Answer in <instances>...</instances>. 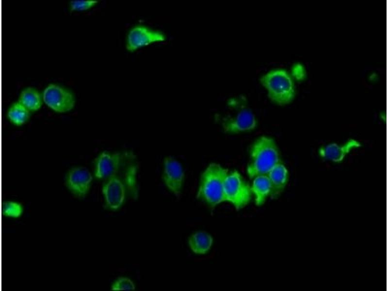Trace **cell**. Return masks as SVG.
Segmentation results:
<instances>
[{"instance_id":"6da1fadb","label":"cell","mask_w":388,"mask_h":291,"mask_svg":"<svg viewBox=\"0 0 388 291\" xmlns=\"http://www.w3.org/2000/svg\"><path fill=\"white\" fill-rule=\"evenodd\" d=\"M227 171L220 164L211 163L201 174L196 197L211 209L226 201L224 183Z\"/></svg>"},{"instance_id":"7a4b0ae2","label":"cell","mask_w":388,"mask_h":291,"mask_svg":"<svg viewBox=\"0 0 388 291\" xmlns=\"http://www.w3.org/2000/svg\"><path fill=\"white\" fill-rule=\"evenodd\" d=\"M278 149L274 140L267 136L258 138L252 145L247 173L250 178L259 175H267L279 163Z\"/></svg>"},{"instance_id":"3957f363","label":"cell","mask_w":388,"mask_h":291,"mask_svg":"<svg viewBox=\"0 0 388 291\" xmlns=\"http://www.w3.org/2000/svg\"><path fill=\"white\" fill-rule=\"evenodd\" d=\"M137 168L136 158L129 151L102 152L95 161V175L99 179L125 174Z\"/></svg>"},{"instance_id":"277c9868","label":"cell","mask_w":388,"mask_h":291,"mask_svg":"<svg viewBox=\"0 0 388 291\" xmlns=\"http://www.w3.org/2000/svg\"><path fill=\"white\" fill-rule=\"evenodd\" d=\"M262 84L268 91L269 98L275 103L284 105L291 102L295 95L293 81L285 70H272L260 79Z\"/></svg>"},{"instance_id":"5b68a950","label":"cell","mask_w":388,"mask_h":291,"mask_svg":"<svg viewBox=\"0 0 388 291\" xmlns=\"http://www.w3.org/2000/svg\"><path fill=\"white\" fill-rule=\"evenodd\" d=\"M136 175H113L107 178L102 187V193L107 206L111 209H119L124 202L126 188L136 193Z\"/></svg>"},{"instance_id":"8992f818","label":"cell","mask_w":388,"mask_h":291,"mask_svg":"<svg viewBox=\"0 0 388 291\" xmlns=\"http://www.w3.org/2000/svg\"><path fill=\"white\" fill-rule=\"evenodd\" d=\"M226 201L231 203L237 210L244 207L250 201L251 189L236 171L228 174L224 183Z\"/></svg>"},{"instance_id":"52a82bcc","label":"cell","mask_w":388,"mask_h":291,"mask_svg":"<svg viewBox=\"0 0 388 291\" xmlns=\"http://www.w3.org/2000/svg\"><path fill=\"white\" fill-rule=\"evenodd\" d=\"M43 100L49 107L59 113L70 111L75 103L73 95L66 89L56 84H49L46 88Z\"/></svg>"},{"instance_id":"ba28073f","label":"cell","mask_w":388,"mask_h":291,"mask_svg":"<svg viewBox=\"0 0 388 291\" xmlns=\"http://www.w3.org/2000/svg\"><path fill=\"white\" fill-rule=\"evenodd\" d=\"M162 178L167 188L176 196L180 195L185 174L181 164L172 156L163 159Z\"/></svg>"},{"instance_id":"9c48e42d","label":"cell","mask_w":388,"mask_h":291,"mask_svg":"<svg viewBox=\"0 0 388 291\" xmlns=\"http://www.w3.org/2000/svg\"><path fill=\"white\" fill-rule=\"evenodd\" d=\"M165 39V36L160 32L137 25L132 28L128 34L126 48L129 51H133L152 43L163 41Z\"/></svg>"},{"instance_id":"30bf717a","label":"cell","mask_w":388,"mask_h":291,"mask_svg":"<svg viewBox=\"0 0 388 291\" xmlns=\"http://www.w3.org/2000/svg\"><path fill=\"white\" fill-rule=\"evenodd\" d=\"M93 178L90 171L84 167L70 169L66 177V185L71 192L79 198H83L88 193Z\"/></svg>"},{"instance_id":"8fae6325","label":"cell","mask_w":388,"mask_h":291,"mask_svg":"<svg viewBox=\"0 0 388 291\" xmlns=\"http://www.w3.org/2000/svg\"><path fill=\"white\" fill-rule=\"evenodd\" d=\"M257 126V121L253 113L247 109H243L230 118H225L223 122L224 130L228 133H238L250 130Z\"/></svg>"},{"instance_id":"7c38bea8","label":"cell","mask_w":388,"mask_h":291,"mask_svg":"<svg viewBox=\"0 0 388 291\" xmlns=\"http://www.w3.org/2000/svg\"><path fill=\"white\" fill-rule=\"evenodd\" d=\"M360 146V143L356 140L350 139L342 145L328 144L320 148L319 153L322 157L338 162L342 161L352 149Z\"/></svg>"},{"instance_id":"4fadbf2b","label":"cell","mask_w":388,"mask_h":291,"mask_svg":"<svg viewBox=\"0 0 388 291\" xmlns=\"http://www.w3.org/2000/svg\"><path fill=\"white\" fill-rule=\"evenodd\" d=\"M267 175L271 185V196L275 198L282 192L287 183V169L279 162L272 168Z\"/></svg>"},{"instance_id":"5bb4252c","label":"cell","mask_w":388,"mask_h":291,"mask_svg":"<svg viewBox=\"0 0 388 291\" xmlns=\"http://www.w3.org/2000/svg\"><path fill=\"white\" fill-rule=\"evenodd\" d=\"M212 243V236L205 231L196 232L188 239L189 247L196 254H206L211 248Z\"/></svg>"},{"instance_id":"9a60e30c","label":"cell","mask_w":388,"mask_h":291,"mask_svg":"<svg viewBox=\"0 0 388 291\" xmlns=\"http://www.w3.org/2000/svg\"><path fill=\"white\" fill-rule=\"evenodd\" d=\"M254 178L251 189L255 196L256 205L260 206L270 195L271 185L267 175H259Z\"/></svg>"},{"instance_id":"2e32d148","label":"cell","mask_w":388,"mask_h":291,"mask_svg":"<svg viewBox=\"0 0 388 291\" xmlns=\"http://www.w3.org/2000/svg\"><path fill=\"white\" fill-rule=\"evenodd\" d=\"M18 102L29 111L39 110L42 105L41 97L39 92L34 88L28 87L20 94Z\"/></svg>"},{"instance_id":"e0dca14e","label":"cell","mask_w":388,"mask_h":291,"mask_svg":"<svg viewBox=\"0 0 388 291\" xmlns=\"http://www.w3.org/2000/svg\"><path fill=\"white\" fill-rule=\"evenodd\" d=\"M30 114L29 110L19 102L14 103L7 113L10 121L17 126L25 123L29 118Z\"/></svg>"},{"instance_id":"ac0fdd59","label":"cell","mask_w":388,"mask_h":291,"mask_svg":"<svg viewBox=\"0 0 388 291\" xmlns=\"http://www.w3.org/2000/svg\"><path fill=\"white\" fill-rule=\"evenodd\" d=\"M22 211V206L19 203L6 201L3 204L2 212L6 216L16 218L21 215Z\"/></svg>"},{"instance_id":"d6986e66","label":"cell","mask_w":388,"mask_h":291,"mask_svg":"<svg viewBox=\"0 0 388 291\" xmlns=\"http://www.w3.org/2000/svg\"><path fill=\"white\" fill-rule=\"evenodd\" d=\"M135 289L133 282L127 277H119L112 285V291H133Z\"/></svg>"},{"instance_id":"ffe728a7","label":"cell","mask_w":388,"mask_h":291,"mask_svg":"<svg viewBox=\"0 0 388 291\" xmlns=\"http://www.w3.org/2000/svg\"><path fill=\"white\" fill-rule=\"evenodd\" d=\"M96 0H72L70 1L71 11L84 10L89 9L97 2Z\"/></svg>"},{"instance_id":"44dd1931","label":"cell","mask_w":388,"mask_h":291,"mask_svg":"<svg viewBox=\"0 0 388 291\" xmlns=\"http://www.w3.org/2000/svg\"><path fill=\"white\" fill-rule=\"evenodd\" d=\"M293 73L294 76L298 79H302L304 76V70L300 65H296L293 68Z\"/></svg>"}]
</instances>
